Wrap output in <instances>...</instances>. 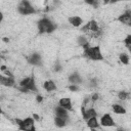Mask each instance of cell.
Here are the masks:
<instances>
[{"label":"cell","mask_w":131,"mask_h":131,"mask_svg":"<svg viewBox=\"0 0 131 131\" xmlns=\"http://www.w3.org/2000/svg\"><path fill=\"white\" fill-rule=\"evenodd\" d=\"M3 18H4V15H3V12L0 11V24L3 21Z\"/></svg>","instance_id":"cell-29"},{"label":"cell","mask_w":131,"mask_h":131,"mask_svg":"<svg viewBox=\"0 0 131 131\" xmlns=\"http://www.w3.org/2000/svg\"><path fill=\"white\" fill-rule=\"evenodd\" d=\"M118 20H119L120 23L124 24V25L129 26V25L131 24V12H130V10H127V11H125L123 14H121V15L118 17Z\"/></svg>","instance_id":"cell-14"},{"label":"cell","mask_w":131,"mask_h":131,"mask_svg":"<svg viewBox=\"0 0 131 131\" xmlns=\"http://www.w3.org/2000/svg\"><path fill=\"white\" fill-rule=\"evenodd\" d=\"M81 31L85 34H95V35H98V33L100 32L98 23L94 19H91L86 25H84L81 28Z\"/></svg>","instance_id":"cell-6"},{"label":"cell","mask_w":131,"mask_h":131,"mask_svg":"<svg viewBox=\"0 0 131 131\" xmlns=\"http://www.w3.org/2000/svg\"><path fill=\"white\" fill-rule=\"evenodd\" d=\"M3 41H4L5 43H7V42L9 41V39H8V38H3Z\"/></svg>","instance_id":"cell-32"},{"label":"cell","mask_w":131,"mask_h":131,"mask_svg":"<svg viewBox=\"0 0 131 131\" xmlns=\"http://www.w3.org/2000/svg\"><path fill=\"white\" fill-rule=\"evenodd\" d=\"M84 2L88 5H91V6H94V7H97L98 6V0H84Z\"/></svg>","instance_id":"cell-24"},{"label":"cell","mask_w":131,"mask_h":131,"mask_svg":"<svg viewBox=\"0 0 131 131\" xmlns=\"http://www.w3.org/2000/svg\"><path fill=\"white\" fill-rule=\"evenodd\" d=\"M16 9H17V12L21 15H30V14L36 13L35 8L33 7V5L29 0H21L18 3Z\"/></svg>","instance_id":"cell-5"},{"label":"cell","mask_w":131,"mask_h":131,"mask_svg":"<svg viewBox=\"0 0 131 131\" xmlns=\"http://www.w3.org/2000/svg\"><path fill=\"white\" fill-rule=\"evenodd\" d=\"M15 123L18 127L19 130H28V131H33L35 130V120L33 117H27L23 120L20 119H15Z\"/></svg>","instance_id":"cell-4"},{"label":"cell","mask_w":131,"mask_h":131,"mask_svg":"<svg viewBox=\"0 0 131 131\" xmlns=\"http://www.w3.org/2000/svg\"><path fill=\"white\" fill-rule=\"evenodd\" d=\"M69 89H70L71 91H73V92H76V91H78V90H79V85L71 84V85L69 86Z\"/></svg>","instance_id":"cell-27"},{"label":"cell","mask_w":131,"mask_h":131,"mask_svg":"<svg viewBox=\"0 0 131 131\" xmlns=\"http://www.w3.org/2000/svg\"><path fill=\"white\" fill-rule=\"evenodd\" d=\"M68 80H69V82H70L71 84H76V85H80V84L83 82V79L81 78L80 74H78V73H73V74H71V75L69 76Z\"/></svg>","instance_id":"cell-15"},{"label":"cell","mask_w":131,"mask_h":131,"mask_svg":"<svg viewBox=\"0 0 131 131\" xmlns=\"http://www.w3.org/2000/svg\"><path fill=\"white\" fill-rule=\"evenodd\" d=\"M33 118H34V120H39V116L37 114H33Z\"/></svg>","instance_id":"cell-30"},{"label":"cell","mask_w":131,"mask_h":131,"mask_svg":"<svg viewBox=\"0 0 131 131\" xmlns=\"http://www.w3.org/2000/svg\"><path fill=\"white\" fill-rule=\"evenodd\" d=\"M27 60L30 64H33V66H39L42 63V57L38 52H34L31 55H29Z\"/></svg>","instance_id":"cell-9"},{"label":"cell","mask_w":131,"mask_h":131,"mask_svg":"<svg viewBox=\"0 0 131 131\" xmlns=\"http://www.w3.org/2000/svg\"><path fill=\"white\" fill-rule=\"evenodd\" d=\"M128 97H129V93L124 90H122L118 93V98L121 100H126V99H128Z\"/></svg>","instance_id":"cell-22"},{"label":"cell","mask_w":131,"mask_h":131,"mask_svg":"<svg viewBox=\"0 0 131 131\" xmlns=\"http://www.w3.org/2000/svg\"><path fill=\"white\" fill-rule=\"evenodd\" d=\"M86 123H87V126L90 129H97V128H99V121L97 120V116L96 117H91V118L87 119Z\"/></svg>","instance_id":"cell-17"},{"label":"cell","mask_w":131,"mask_h":131,"mask_svg":"<svg viewBox=\"0 0 131 131\" xmlns=\"http://www.w3.org/2000/svg\"><path fill=\"white\" fill-rule=\"evenodd\" d=\"M38 32L40 34H50L54 32L57 28V26L48 17H42L37 23Z\"/></svg>","instance_id":"cell-1"},{"label":"cell","mask_w":131,"mask_h":131,"mask_svg":"<svg viewBox=\"0 0 131 131\" xmlns=\"http://www.w3.org/2000/svg\"><path fill=\"white\" fill-rule=\"evenodd\" d=\"M61 69H62V67H61V64L57 61L55 64H54V67H53V71L55 72V73H58V72H60L61 71Z\"/></svg>","instance_id":"cell-25"},{"label":"cell","mask_w":131,"mask_h":131,"mask_svg":"<svg viewBox=\"0 0 131 131\" xmlns=\"http://www.w3.org/2000/svg\"><path fill=\"white\" fill-rule=\"evenodd\" d=\"M103 3L104 4H108L110 3V0H103Z\"/></svg>","instance_id":"cell-33"},{"label":"cell","mask_w":131,"mask_h":131,"mask_svg":"<svg viewBox=\"0 0 131 131\" xmlns=\"http://www.w3.org/2000/svg\"><path fill=\"white\" fill-rule=\"evenodd\" d=\"M120 1H123V0H110V3H117Z\"/></svg>","instance_id":"cell-31"},{"label":"cell","mask_w":131,"mask_h":131,"mask_svg":"<svg viewBox=\"0 0 131 131\" xmlns=\"http://www.w3.org/2000/svg\"><path fill=\"white\" fill-rule=\"evenodd\" d=\"M36 100H37V102H42L43 101V96L42 95H37L36 96Z\"/></svg>","instance_id":"cell-28"},{"label":"cell","mask_w":131,"mask_h":131,"mask_svg":"<svg viewBox=\"0 0 131 131\" xmlns=\"http://www.w3.org/2000/svg\"><path fill=\"white\" fill-rule=\"evenodd\" d=\"M82 115H83V119L86 121L87 119L91 118V117H96L97 116V112L94 107H88L85 108L84 106H82Z\"/></svg>","instance_id":"cell-11"},{"label":"cell","mask_w":131,"mask_h":131,"mask_svg":"<svg viewBox=\"0 0 131 131\" xmlns=\"http://www.w3.org/2000/svg\"><path fill=\"white\" fill-rule=\"evenodd\" d=\"M99 125H101V126H103V127H113V126H115V121H114L112 115L108 114V113L103 114V115L100 117Z\"/></svg>","instance_id":"cell-7"},{"label":"cell","mask_w":131,"mask_h":131,"mask_svg":"<svg viewBox=\"0 0 131 131\" xmlns=\"http://www.w3.org/2000/svg\"><path fill=\"white\" fill-rule=\"evenodd\" d=\"M112 111L116 114V115H125L126 114V108L119 103H115L112 105Z\"/></svg>","instance_id":"cell-18"},{"label":"cell","mask_w":131,"mask_h":131,"mask_svg":"<svg viewBox=\"0 0 131 131\" xmlns=\"http://www.w3.org/2000/svg\"><path fill=\"white\" fill-rule=\"evenodd\" d=\"M77 43L80 46H82L83 49L86 48V47H88V46H90V43H89V41H88V39H87V37L85 35H80L77 38Z\"/></svg>","instance_id":"cell-19"},{"label":"cell","mask_w":131,"mask_h":131,"mask_svg":"<svg viewBox=\"0 0 131 131\" xmlns=\"http://www.w3.org/2000/svg\"><path fill=\"white\" fill-rule=\"evenodd\" d=\"M89 99H90L92 102H95V101H97V100L99 99V94H98V93H93Z\"/></svg>","instance_id":"cell-26"},{"label":"cell","mask_w":131,"mask_h":131,"mask_svg":"<svg viewBox=\"0 0 131 131\" xmlns=\"http://www.w3.org/2000/svg\"><path fill=\"white\" fill-rule=\"evenodd\" d=\"M119 59H120V61H121L123 64H126V66L129 64V62H130V57H129V55H128L127 53H125V52L120 53Z\"/></svg>","instance_id":"cell-21"},{"label":"cell","mask_w":131,"mask_h":131,"mask_svg":"<svg viewBox=\"0 0 131 131\" xmlns=\"http://www.w3.org/2000/svg\"><path fill=\"white\" fill-rule=\"evenodd\" d=\"M83 56L87 57L90 60H94V61L103 59V55H102V52H101L99 46H91L90 45V46L84 48Z\"/></svg>","instance_id":"cell-2"},{"label":"cell","mask_w":131,"mask_h":131,"mask_svg":"<svg viewBox=\"0 0 131 131\" xmlns=\"http://www.w3.org/2000/svg\"><path fill=\"white\" fill-rule=\"evenodd\" d=\"M19 89L23 92H30V91L37 92L38 88H37L34 77H26L21 79L19 82Z\"/></svg>","instance_id":"cell-3"},{"label":"cell","mask_w":131,"mask_h":131,"mask_svg":"<svg viewBox=\"0 0 131 131\" xmlns=\"http://www.w3.org/2000/svg\"><path fill=\"white\" fill-rule=\"evenodd\" d=\"M67 123H68L67 120H64V119H62L60 117H56V116L54 117V124H55V126L57 128H63L67 125Z\"/></svg>","instance_id":"cell-20"},{"label":"cell","mask_w":131,"mask_h":131,"mask_svg":"<svg viewBox=\"0 0 131 131\" xmlns=\"http://www.w3.org/2000/svg\"><path fill=\"white\" fill-rule=\"evenodd\" d=\"M124 44H125V46H126L128 49L131 48V35H130V34H128L127 37L125 38V40H124Z\"/></svg>","instance_id":"cell-23"},{"label":"cell","mask_w":131,"mask_h":131,"mask_svg":"<svg viewBox=\"0 0 131 131\" xmlns=\"http://www.w3.org/2000/svg\"><path fill=\"white\" fill-rule=\"evenodd\" d=\"M0 85L5 87H13L15 85V80L13 77H9L6 75H0Z\"/></svg>","instance_id":"cell-8"},{"label":"cell","mask_w":131,"mask_h":131,"mask_svg":"<svg viewBox=\"0 0 131 131\" xmlns=\"http://www.w3.org/2000/svg\"><path fill=\"white\" fill-rule=\"evenodd\" d=\"M58 105L64 107L69 112L73 110V104H72V100H71L70 97H62V98H60L58 100Z\"/></svg>","instance_id":"cell-13"},{"label":"cell","mask_w":131,"mask_h":131,"mask_svg":"<svg viewBox=\"0 0 131 131\" xmlns=\"http://www.w3.org/2000/svg\"><path fill=\"white\" fill-rule=\"evenodd\" d=\"M54 115L56 117H60L67 121H69V111L66 110L64 107L60 106V105L54 107Z\"/></svg>","instance_id":"cell-10"},{"label":"cell","mask_w":131,"mask_h":131,"mask_svg":"<svg viewBox=\"0 0 131 131\" xmlns=\"http://www.w3.org/2000/svg\"><path fill=\"white\" fill-rule=\"evenodd\" d=\"M68 21L70 23V25H72L73 27H76V28H79L83 25V18L79 15H72V16H69L68 18Z\"/></svg>","instance_id":"cell-12"},{"label":"cell","mask_w":131,"mask_h":131,"mask_svg":"<svg viewBox=\"0 0 131 131\" xmlns=\"http://www.w3.org/2000/svg\"><path fill=\"white\" fill-rule=\"evenodd\" d=\"M43 88L46 90V91H48V92H51V91H54V90H56V84H55V82L53 81V80H46V81H44V83H43Z\"/></svg>","instance_id":"cell-16"},{"label":"cell","mask_w":131,"mask_h":131,"mask_svg":"<svg viewBox=\"0 0 131 131\" xmlns=\"http://www.w3.org/2000/svg\"><path fill=\"white\" fill-rule=\"evenodd\" d=\"M1 114H3V111H2V107H1V105H0V115Z\"/></svg>","instance_id":"cell-34"}]
</instances>
